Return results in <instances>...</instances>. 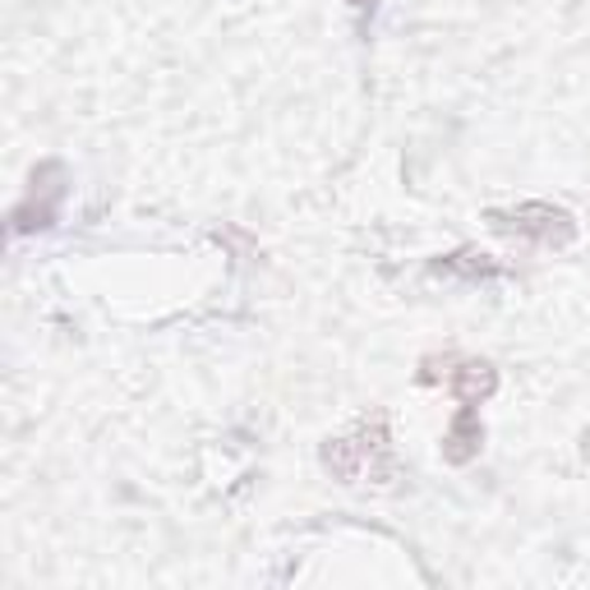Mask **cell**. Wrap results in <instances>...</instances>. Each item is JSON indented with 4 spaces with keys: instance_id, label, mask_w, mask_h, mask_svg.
<instances>
[{
    "instance_id": "cell-3",
    "label": "cell",
    "mask_w": 590,
    "mask_h": 590,
    "mask_svg": "<svg viewBox=\"0 0 590 590\" xmlns=\"http://www.w3.org/2000/svg\"><path fill=\"white\" fill-rule=\"evenodd\" d=\"M447 447V462H470L476 457V447H480V416H476V406H462V416H457V425H452V434L443 439Z\"/></svg>"
},
{
    "instance_id": "cell-1",
    "label": "cell",
    "mask_w": 590,
    "mask_h": 590,
    "mask_svg": "<svg viewBox=\"0 0 590 590\" xmlns=\"http://www.w3.org/2000/svg\"><path fill=\"white\" fill-rule=\"evenodd\" d=\"M489 222H494L499 231H517V235H530V241H544V245L573 241V218L554 204H526L517 212H494Z\"/></svg>"
},
{
    "instance_id": "cell-2",
    "label": "cell",
    "mask_w": 590,
    "mask_h": 590,
    "mask_svg": "<svg viewBox=\"0 0 590 590\" xmlns=\"http://www.w3.org/2000/svg\"><path fill=\"white\" fill-rule=\"evenodd\" d=\"M494 369H489L484 360H466L457 373H452V388H457V397H462V406H480L489 392H494Z\"/></svg>"
},
{
    "instance_id": "cell-4",
    "label": "cell",
    "mask_w": 590,
    "mask_h": 590,
    "mask_svg": "<svg viewBox=\"0 0 590 590\" xmlns=\"http://www.w3.org/2000/svg\"><path fill=\"white\" fill-rule=\"evenodd\" d=\"M351 5H356V10H373V0H351Z\"/></svg>"
}]
</instances>
